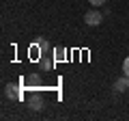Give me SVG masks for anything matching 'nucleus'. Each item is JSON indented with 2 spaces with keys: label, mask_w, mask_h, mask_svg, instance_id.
I'll return each mask as SVG.
<instances>
[{
  "label": "nucleus",
  "mask_w": 129,
  "mask_h": 121,
  "mask_svg": "<svg viewBox=\"0 0 129 121\" xmlns=\"http://www.w3.org/2000/svg\"><path fill=\"white\" fill-rule=\"evenodd\" d=\"M5 95L9 99H22V89H19V84H15V82H9L5 87Z\"/></svg>",
  "instance_id": "obj_2"
},
{
  "label": "nucleus",
  "mask_w": 129,
  "mask_h": 121,
  "mask_svg": "<svg viewBox=\"0 0 129 121\" xmlns=\"http://www.w3.org/2000/svg\"><path fill=\"white\" fill-rule=\"evenodd\" d=\"M84 22H86L88 26H99V24L103 22V15L99 13L97 9H92V11H88V13L84 15Z\"/></svg>",
  "instance_id": "obj_1"
},
{
  "label": "nucleus",
  "mask_w": 129,
  "mask_h": 121,
  "mask_svg": "<svg viewBox=\"0 0 129 121\" xmlns=\"http://www.w3.org/2000/svg\"><path fill=\"white\" fill-rule=\"evenodd\" d=\"M28 106H30L32 110H41V108H43V99L39 97V95H30V102H28Z\"/></svg>",
  "instance_id": "obj_5"
},
{
  "label": "nucleus",
  "mask_w": 129,
  "mask_h": 121,
  "mask_svg": "<svg viewBox=\"0 0 129 121\" xmlns=\"http://www.w3.org/2000/svg\"><path fill=\"white\" fill-rule=\"evenodd\" d=\"M39 65H41V69H45V71H50L52 67H54V63H52L50 58H45V56H41V58H39Z\"/></svg>",
  "instance_id": "obj_6"
},
{
  "label": "nucleus",
  "mask_w": 129,
  "mask_h": 121,
  "mask_svg": "<svg viewBox=\"0 0 129 121\" xmlns=\"http://www.w3.org/2000/svg\"><path fill=\"white\" fill-rule=\"evenodd\" d=\"M129 89V76H123V78H118L114 82V91L116 93H123V91H127Z\"/></svg>",
  "instance_id": "obj_4"
},
{
  "label": "nucleus",
  "mask_w": 129,
  "mask_h": 121,
  "mask_svg": "<svg viewBox=\"0 0 129 121\" xmlns=\"http://www.w3.org/2000/svg\"><path fill=\"white\" fill-rule=\"evenodd\" d=\"M37 48H41L43 52H47V48H50V43H47L45 39H37Z\"/></svg>",
  "instance_id": "obj_8"
},
{
  "label": "nucleus",
  "mask_w": 129,
  "mask_h": 121,
  "mask_svg": "<svg viewBox=\"0 0 129 121\" xmlns=\"http://www.w3.org/2000/svg\"><path fill=\"white\" fill-rule=\"evenodd\" d=\"M64 58H67L64 50H62V48H56V50H54V61H64Z\"/></svg>",
  "instance_id": "obj_7"
},
{
  "label": "nucleus",
  "mask_w": 129,
  "mask_h": 121,
  "mask_svg": "<svg viewBox=\"0 0 129 121\" xmlns=\"http://www.w3.org/2000/svg\"><path fill=\"white\" fill-rule=\"evenodd\" d=\"M88 2H90V5H92V7H101V5H103V2H106V0H88Z\"/></svg>",
  "instance_id": "obj_10"
},
{
  "label": "nucleus",
  "mask_w": 129,
  "mask_h": 121,
  "mask_svg": "<svg viewBox=\"0 0 129 121\" xmlns=\"http://www.w3.org/2000/svg\"><path fill=\"white\" fill-rule=\"evenodd\" d=\"M123 74H125V76H129V56L123 61Z\"/></svg>",
  "instance_id": "obj_9"
},
{
  "label": "nucleus",
  "mask_w": 129,
  "mask_h": 121,
  "mask_svg": "<svg viewBox=\"0 0 129 121\" xmlns=\"http://www.w3.org/2000/svg\"><path fill=\"white\" fill-rule=\"evenodd\" d=\"M24 82H26V89H30V91H39V89H41V76L39 74H30V76H26V80H24Z\"/></svg>",
  "instance_id": "obj_3"
}]
</instances>
